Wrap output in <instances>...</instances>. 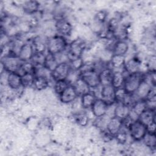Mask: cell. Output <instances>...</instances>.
Returning <instances> with one entry per match:
<instances>
[{"label": "cell", "instance_id": "4316f807", "mask_svg": "<svg viewBox=\"0 0 156 156\" xmlns=\"http://www.w3.org/2000/svg\"><path fill=\"white\" fill-rule=\"evenodd\" d=\"M112 68L115 69H119L124 67L126 63L125 55H113L109 62Z\"/></svg>", "mask_w": 156, "mask_h": 156}, {"label": "cell", "instance_id": "ffe728a7", "mask_svg": "<svg viewBox=\"0 0 156 156\" xmlns=\"http://www.w3.org/2000/svg\"><path fill=\"white\" fill-rule=\"evenodd\" d=\"M81 105L83 108H90L98 98L96 94L91 90L80 96Z\"/></svg>", "mask_w": 156, "mask_h": 156}, {"label": "cell", "instance_id": "9c48e42d", "mask_svg": "<svg viewBox=\"0 0 156 156\" xmlns=\"http://www.w3.org/2000/svg\"><path fill=\"white\" fill-rule=\"evenodd\" d=\"M147 108V104L145 100H138L130 108L129 116L133 121L138 120L139 116Z\"/></svg>", "mask_w": 156, "mask_h": 156}, {"label": "cell", "instance_id": "6da1fadb", "mask_svg": "<svg viewBox=\"0 0 156 156\" xmlns=\"http://www.w3.org/2000/svg\"><path fill=\"white\" fill-rule=\"evenodd\" d=\"M47 43L48 52L56 55L66 50L67 43L65 38L60 35H55L49 38Z\"/></svg>", "mask_w": 156, "mask_h": 156}, {"label": "cell", "instance_id": "83f0119b", "mask_svg": "<svg viewBox=\"0 0 156 156\" xmlns=\"http://www.w3.org/2000/svg\"><path fill=\"white\" fill-rule=\"evenodd\" d=\"M39 8V3L36 1H26L23 5V10L28 14H33L37 12Z\"/></svg>", "mask_w": 156, "mask_h": 156}, {"label": "cell", "instance_id": "e575fe53", "mask_svg": "<svg viewBox=\"0 0 156 156\" xmlns=\"http://www.w3.org/2000/svg\"><path fill=\"white\" fill-rule=\"evenodd\" d=\"M126 94L127 93L123 87L115 89L116 102H122Z\"/></svg>", "mask_w": 156, "mask_h": 156}, {"label": "cell", "instance_id": "7402d4cb", "mask_svg": "<svg viewBox=\"0 0 156 156\" xmlns=\"http://www.w3.org/2000/svg\"><path fill=\"white\" fill-rule=\"evenodd\" d=\"M130 108L122 102H116L114 109V116L121 119L129 115Z\"/></svg>", "mask_w": 156, "mask_h": 156}, {"label": "cell", "instance_id": "8d00e7d4", "mask_svg": "<svg viewBox=\"0 0 156 156\" xmlns=\"http://www.w3.org/2000/svg\"><path fill=\"white\" fill-rule=\"evenodd\" d=\"M146 129L147 132L151 133H155V121H153L147 126H146Z\"/></svg>", "mask_w": 156, "mask_h": 156}, {"label": "cell", "instance_id": "5b68a950", "mask_svg": "<svg viewBox=\"0 0 156 156\" xmlns=\"http://www.w3.org/2000/svg\"><path fill=\"white\" fill-rule=\"evenodd\" d=\"M127 130L132 138L136 141H141L147 133L146 126L138 119L133 121Z\"/></svg>", "mask_w": 156, "mask_h": 156}, {"label": "cell", "instance_id": "603a6c76", "mask_svg": "<svg viewBox=\"0 0 156 156\" xmlns=\"http://www.w3.org/2000/svg\"><path fill=\"white\" fill-rule=\"evenodd\" d=\"M126 75L122 71H113V74L112 81V85L115 88L123 87Z\"/></svg>", "mask_w": 156, "mask_h": 156}, {"label": "cell", "instance_id": "484cf974", "mask_svg": "<svg viewBox=\"0 0 156 156\" xmlns=\"http://www.w3.org/2000/svg\"><path fill=\"white\" fill-rule=\"evenodd\" d=\"M58 64V63L54 54H52L49 52H48V54H46L44 66L46 69L52 72L54 70Z\"/></svg>", "mask_w": 156, "mask_h": 156}, {"label": "cell", "instance_id": "8992f818", "mask_svg": "<svg viewBox=\"0 0 156 156\" xmlns=\"http://www.w3.org/2000/svg\"><path fill=\"white\" fill-rule=\"evenodd\" d=\"M80 77L89 86L90 88H96L100 86L99 72L91 69L80 73Z\"/></svg>", "mask_w": 156, "mask_h": 156}, {"label": "cell", "instance_id": "8fae6325", "mask_svg": "<svg viewBox=\"0 0 156 156\" xmlns=\"http://www.w3.org/2000/svg\"><path fill=\"white\" fill-rule=\"evenodd\" d=\"M58 96L62 102L69 104L73 102L79 96L74 87L72 85H69Z\"/></svg>", "mask_w": 156, "mask_h": 156}, {"label": "cell", "instance_id": "f546056e", "mask_svg": "<svg viewBox=\"0 0 156 156\" xmlns=\"http://www.w3.org/2000/svg\"><path fill=\"white\" fill-rule=\"evenodd\" d=\"M32 44L35 52H44V51L47 49V43H44L39 37L34 39Z\"/></svg>", "mask_w": 156, "mask_h": 156}, {"label": "cell", "instance_id": "e0dca14e", "mask_svg": "<svg viewBox=\"0 0 156 156\" xmlns=\"http://www.w3.org/2000/svg\"><path fill=\"white\" fill-rule=\"evenodd\" d=\"M7 85L12 90H16L22 87L21 76L16 72L9 73L7 81Z\"/></svg>", "mask_w": 156, "mask_h": 156}, {"label": "cell", "instance_id": "4fadbf2b", "mask_svg": "<svg viewBox=\"0 0 156 156\" xmlns=\"http://www.w3.org/2000/svg\"><path fill=\"white\" fill-rule=\"evenodd\" d=\"M122 127V119L114 116L109 119L107 124L106 130L112 136H115L120 131Z\"/></svg>", "mask_w": 156, "mask_h": 156}, {"label": "cell", "instance_id": "277c9868", "mask_svg": "<svg viewBox=\"0 0 156 156\" xmlns=\"http://www.w3.org/2000/svg\"><path fill=\"white\" fill-rule=\"evenodd\" d=\"M23 62L18 56L13 53L4 56L1 60V64L4 69L9 73L16 72Z\"/></svg>", "mask_w": 156, "mask_h": 156}, {"label": "cell", "instance_id": "ac0fdd59", "mask_svg": "<svg viewBox=\"0 0 156 156\" xmlns=\"http://www.w3.org/2000/svg\"><path fill=\"white\" fill-rule=\"evenodd\" d=\"M140 62L136 57H133L127 62L124 66V69L126 73L127 74H134L140 72Z\"/></svg>", "mask_w": 156, "mask_h": 156}, {"label": "cell", "instance_id": "d590c367", "mask_svg": "<svg viewBox=\"0 0 156 156\" xmlns=\"http://www.w3.org/2000/svg\"><path fill=\"white\" fill-rule=\"evenodd\" d=\"M69 63L70 66L72 69L79 71V69L81 68V67L82 66L84 62H83V60L82 58V57H80V58H76L75 60H73L69 62Z\"/></svg>", "mask_w": 156, "mask_h": 156}, {"label": "cell", "instance_id": "4dcf8cb0", "mask_svg": "<svg viewBox=\"0 0 156 156\" xmlns=\"http://www.w3.org/2000/svg\"><path fill=\"white\" fill-rule=\"evenodd\" d=\"M144 144L151 148V149H154L156 146V138L155 133H151L147 132L142 140Z\"/></svg>", "mask_w": 156, "mask_h": 156}, {"label": "cell", "instance_id": "1f68e13d", "mask_svg": "<svg viewBox=\"0 0 156 156\" xmlns=\"http://www.w3.org/2000/svg\"><path fill=\"white\" fill-rule=\"evenodd\" d=\"M45 58L44 52H35L30 61L35 66H44Z\"/></svg>", "mask_w": 156, "mask_h": 156}, {"label": "cell", "instance_id": "d6a6232c", "mask_svg": "<svg viewBox=\"0 0 156 156\" xmlns=\"http://www.w3.org/2000/svg\"><path fill=\"white\" fill-rule=\"evenodd\" d=\"M70 84L66 80H58L55 81L54 83V91L58 94H60Z\"/></svg>", "mask_w": 156, "mask_h": 156}, {"label": "cell", "instance_id": "44dd1931", "mask_svg": "<svg viewBox=\"0 0 156 156\" xmlns=\"http://www.w3.org/2000/svg\"><path fill=\"white\" fill-rule=\"evenodd\" d=\"M138 120L146 126L153 121H155V111L151 108L146 109L138 117Z\"/></svg>", "mask_w": 156, "mask_h": 156}, {"label": "cell", "instance_id": "52a82bcc", "mask_svg": "<svg viewBox=\"0 0 156 156\" xmlns=\"http://www.w3.org/2000/svg\"><path fill=\"white\" fill-rule=\"evenodd\" d=\"M71 70L69 62H62L57 65L56 68L51 73L52 78L56 80H66Z\"/></svg>", "mask_w": 156, "mask_h": 156}, {"label": "cell", "instance_id": "2e32d148", "mask_svg": "<svg viewBox=\"0 0 156 156\" xmlns=\"http://www.w3.org/2000/svg\"><path fill=\"white\" fill-rule=\"evenodd\" d=\"M113 74V69L105 67L99 72V77L100 85L101 86L108 85L112 84V77Z\"/></svg>", "mask_w": 156, "mask_h": 156}, {"label": "cell", "instance_id": "7c38bea8", "mask_svg": "<svg viewBox=\"0 0 156 156\" xmlns=\"http://www.w3.org/2000/svg\"><path fill=\"white\" fill-rule=\"evenodd\" d=\"M35 52L32 43H26L21 45L18 56L22 62H29L31 60Z\"/></svg>", "mask_w": 156, "mask_h": 156}, {"label": "cell", "instance_id": "ba28073f", "mask_svg": "<svg viewBox=\"0 0 156 156\" xmlns=\"http://www.w3.org/2000/svg\"><path fill=\"white\" fill-rule=\"evenodd\" d=\"M100 94L101 98L108 105H111L116 103L115 88L112 85L101 86Z\"/></svg>", "mask_w": 156, "mask_h": 156}, {"label": "cell", "instance_id": "5bb4252c", "mask_svg": "<svg viewBox=\"0 0 156 156\" xmlns=\"http://www.w3.org/2000/svg\"><path fill=\"white\" fill-rule=\"evenodd\" d=\"M152 85H152L151 82L147 81L144 77V79L140 83L136 91L134 93L137 99L139 100H145Z\"/></svg>", "mask_w": 156, "mask_h": 156}, {"label": "cell", "instance_id": "9a60e30c", "mask_svg": "<svg viewBox=\"0 0 156 156\" xmlns=\"http://www.w3.org/2000/svg\"><path fill=\"white\" fill-rule=\"evenodd\" d=\"M55 28L60 35L63 37L64 35H69L73 29L71 23L63 18H60L57 20L55 23Z\"/></svg>", "mask_w": 156, "mask_h": 156}, {"label": "cell", "instance_id": "f1b7e54d", "mask_svg": "<svg viewBox=\"0 0 156 156\" xmlns=\"http://www.w3.org/2000/svg\"><path fill=\"white\" fill-rule=\"evenodd\" d=\"M35 76L34 73H27L21 76V85L23 88H29L34 85Z\"/></svg>", "mask_w": 156, "mask_h": 156}, {"label": "cell", "instance_id": "cb8c5ba5", "mask_svg": "<svg viewBox=\"0 0 156 156\" xmlns=\"http://www.w3.org/2000/svg\"><path fill=\"white\" fill-rule=\"evenodd\" d=\"M72 85L75 88L79 96H81L90 91L89 86L80 77L77 79Z\"/></svg>", "mask_w": 156, "mask_h": 156}, {"label": "cell", "instance_id": "d6986e66", "mask_svg": "<svg viewBox=\"0 0 156 156\" xmlns=\"http://www.w3.org/2000/svg\"><path fill=\"white\" fill-rule=\"evenodd\" d=\"M129 49V44L125 40H117L112 46L113 55H125Z\"/></svg>", "mask_w": 156, "mask_h": 156}, {"label": "cell", "instance_id": "7a4b0ae2", "mask_svg": "<svg viewBox=\"0 0 156 156\" xmlns=\"http://www.w3.org/2000/svg\"><path fill=\"white\" fill-rule=\"evenodd\" d=\"M144 75L140 72L127 74L124 80L123 88L127 93L133 94L138 88L140 83L144 79Z\"/></svg>", "mask_w": 156, "mask_h": 156}, {"label": "cell", "instance_id": "3957f363", "mask_svg": "<svg viewBox=\"0 0 156 156\" xmlns=\"http://www.w3.org/2000/svg\"><path fill=\"white\" fill-rule=\"evenodd\" d=\"M85 46V43L81 39H76L72 41L68 46V50H66L69 62L76 58L82 57Z\"/></svg>", "mask_w": 156, "mask_h": 156}, {"label": "cell", "instance_id": "30bf717a", "mask_svg": "<svg viewBox=\"0 0 156 156\" xmlns=\"http://www.w3.org/2000/svg\"><path fill=\"white\" fill-rule=\"evenodd\" d=\"M108 107V105L101 98H97L90 108L93 115L98 118L106 115Z\"/></svg>", "mask_w": 156, "mask_h": 156}, {"label": "cell", "instance_id": "d4e9b609", "mask_svg": "<svg viewBox=\"0 0 156 156\" xmlns=\"http://www.w3.org/2000/svg\"><path fill=\"white\" fill-rule=\"evenodd\" d=\"M49 79L40 76H35L33 87L38 90H43L49 86Z\"/></svg>", "mask_w": 156, "mask_h": 156}, {"label": "cell", "instance_id": "836d02e7", "mask_svg": "<svg viewBox=\"0 0 156 156\" xmlns=\"http://www.w3.org/2000/svg\"><path fill=\"white\" fill-rule=\"evenodd\" d=\"M76 122L82 127L86 126L89 121L88 116L85 113H78L74 116Z\"/></svg>", "mask_w": 156, "mask_h": 156}]
</instances>
